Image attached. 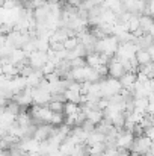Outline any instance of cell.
<instances>
[{
	"label": "cell",
	"mask_w": 154,
	"mask_h": 156,
	"mask_svg": "<svg viewBox=\"0 0 154 156\" xmlns=\"http://www.w3.org/2000/svg\"><path fill=\"white\" fill-rule=\"evenodd\" d=\"M53 130H54V126H51V124H38L33 138L36 141H39V143H44L51 136Z\"/></svg>",
	"instance_id": "cell-9"
},
{
	"label": "cell",
	"mask_w": 154,
	"mask_h": 156,
	"mask_svg": "<svg viewBox=\"0 0 154 156\" xmlns=\"http://www.w3.org/2000/svg\"><path fill=\"white\" fill-rule=\"evenodd\" d=\"M145 136H148V138H150V140L154 143V126L148 127V129L145 130Z\"/></svg>",
	"instance_id": "cell-24"
},
{
	"label": "cell",
	"mask_w": 154,
	"mask_h": 156,
	"mask_svg": "<svg viewBox=\"0 0 154 156\" xmlns=\"http://www.w3.org/2000/svg\"><path fill=\"white\" fill-rule=\"evenodd\" d=\"M27 112L30 114L35 124H50L53 114H54L49 106H36V105L29 108Z\"/></svg>",
	"instance_id": "cell-2"
},
{
	"label": "cell",
	"mask_w": 154,
	"mask_h": 156,
	"mask_svg": "<svg viewBox=\"0 0 154 156\" xmlns=\"http://www.w3.org/2000/svg\"><path fill=\"white\" fill-rule=\"evenodd\" d=\"M32 97H33V105L36 106H49V103L51 102V93L44 91L41 88L32 90Z\"/></svg>",
	"instance_id": "cell-7"
},
{
	"label": "cell",
	"mask_w": 154,
	"mask_h": 156,
	"mask_svg": "<svg viewBox=\"0 0 154 156\" xmlns=\"http://www.w3.org/2000/svg\"><path fill=\"white\" fill-rule=\"evenodd\" d=\"M135 138L136 136L133 135V132H130L127 129H121L118 133V138H116V149L118 150H130Z\"/></svg>",
	"instance_id": "cell-5"
},
{
	"label": "cell",
	"mask_w": 154,
	"mask_h": 156,
	"mask_svg": "<svg viewBox=\"0 0 154 156\" xmlns=\"http://www.w3.org/2000/svg\"><path fill=\"white\" fill-rule=\"evenodd\" d=\"M65 120H67V115H65L63 112H54L50 124L54 126V127H60V126L65 124Z\"/></svg>",
	"instance_id": "cell-17"
},
{
	"label": "cell",
	"mask_w": 154,
	"mask_h": 156,
	"mask_svg": "<svg viewBox=\"0 0 154 156\" xmlns=\"http://www.w3.org/2000/svg\"><path fill=\"white\" fill-rule=\"evenodd\" d=\"M101 85H103L101 96L104 99H110V97H113V96H118V94H121L122 90H124L122 85H121V80H119V79H113V77H106V79H103Z\"/></svg>",
	"instance_id": "cell-3"
},
{
	"label": "cell",
	"mask_w": 154,
	"mask_h": 156,
	"mask_svg": "<svg viewBox=\"0 0 154 156\" xmlns=\"http://www.w3.org/2000/svg\"><path fill=\"white\" fill-rule=\"evenodd\" d=\"M59 152L62 153V156H74L77 153V144L74 141H71L70 138H67L60 147H59Z\"/></svg>",
	"instance_id": "cell-10"
},
{
	"label": "cell",
	"mask_w": 154,
	"mask_h": 156,
	"mask_svg": "<svg viewBox=\"0 0 154 156\" xmlns=\"http://www.w3.org/2000/svg\"><path fill=\"white\" fill-rule=\"evenodd\" d=\"M128 27H130V32L135 34L136 30L141 29V15H133L132 20L128 21Z\"/></svg>",
	"instance_id": "cell-18"
},
{
	"label": "cell",
	"mask_w": 154,
	"mask_h": 156,
	"mask_svg": "<svg viewBox=\"0 0 154 156\" xmlns=\"http://www.w3.org/2000/svg\"><path fill=\"white\" fill-rule=\"evenodd\" d=\"M107 150L106 143H98L94 146H88V153L89 156H103V153Z\"/></svg>",
	"instance_id": "cell-15"
},
{
	"label": "cell",
	"mask_w": 154,
	"mask_h": 156,
	"mask_svg": "<svg viewBox=\"0 0 154 156\" xmlns=\"http://www.w3.org/2000/svg\"><path fill=\"white\" fill-rule=\"evenodd\" d=\"M153 26H154L153 17H150V15H147V14L141 15V29H142L145 34H150V30L153 29Z\"/></svg>",
	"instance_id": "cell-16"
},
{
	"label": "cell",
	"mask_w": 154,
	"mask_h": 156,
	"mask_svg": "<svg viewBox=\"0 0 154 156\" xmlns=\"http://www.w3.org/2000/svg\"><path fill=\"white\" fill-rule=\"evenodd\" d=\"M153 141L148 138V136H145V135H142V136H136L135 138V141H133V146H132V149H130V152L132 153H136V155H147V153H150L151 152V147H153Z\"/></svg>",
	"instance_id": "cell-4"
},
{
	"label": "cell",
	"mask_w": 154,
	"mask_h": 156,
	"mask_svg": "<svg viewBox=\"0 0 154 156\" xmlns=\"http://www.w3.org/2000/svg\"><path fill=\"white\" fill-rule=\"evenodd\" d=\"M56 70H57V67H56V64L51 62V61H49V62L43 67V73H44V76H49V74H51V73H54Z\"/></svg>",
	"instance_id": "cell-21"
},
{
	"label": "cell",
	"mask_w": 154,
	"mask_h": 156,
	"mask_svg": "<svg viewBox=\"0 0 154 156\" xmlns=\"http://www.w3.org/2000/svg\"><path fill=\"white\" fill-rule=\"evenodd\" d=\"M107 67H109V77H113V79H121L127 73L125 68H124V64L119 59H116V58H113L109 62Z\"/></svg>",
	"instance_id": "cell-8"
},
{
	"label": "cell",
	"mask_w": 154,
	"mask_h": 156,
	"mask_svg": "<svg viewBox=\"0 0 154 156\" xmlns=\"http://www.w3.org/2000/svg\"><path fill=\"white\" fill-rule=\"evenodd\" d=\"M27 61H29V65H30L33 70H43V67L50 61V58H49L47 52H39V50H36V52H33L27 58Z\"/></svg>",
	"instance_id": "cell-6"
},
{
	"label": "cell",
	"mask_w": 154,
	"mask_h": 156,
	"mask_svg": "<svg viewBox=\"0 0 154 156\" xmlns=\"http://www.w3.org/2000/svg\"><path fill=\"white\" fill-rule=\"evenodd\" d=\"M119 40L115 37V35H110V37H106L103 40H98L97 44H95V52L101 53V55H106L109 56L110 59L115 58V55L119 49Z\"/></svg>",
	"instance_id": "cell-1"
},
{
	"label": "cell",
	"mask_w": 154,
	"mask_h": 156,
	"mask_svg": "<svg viewBox=\"0 0 154 156\" xmlns=\"http://www.w3.org/2000/svg\"><path fill=\"white\" fill-rule=\"evenodd\" d=\"M49 108H50L53 112H63V108H65V102H57V100H51L49 103Z\"/></svg>",
	"instance_id": "cell-20"
},
{
	"label": "cell",
	"mask_w": 154,
	"mask_h": 156,
	"mask_svg": "<svg viewBox=\"0 0 154 156\" xmlns=\"http://www.w3.org/2000/svg\"><path fill=\"white\" fill-rule=\"evenodd\" d=\"M86 64L91 67V68H98L100 65H103V58L100 53L94 52V53H89L88 56H86Z\"/></svg>",
	"instance_id": "cell-13"
},
{
	"label": "cell",
	"mask_w": 154,
	"mask_h": 156,
	"mask_svg": "<svg viewBox=\"0 0 154 156\" xmlns=\"http://www.w3.org/2000/svg\"><path fill=\"white\" fill-rule=\"evenodd\" d=\"M136 61H138L139 67H141V65H148V64L154 62L153 58H151V55L147 52L145 49H139V50L136 52Z\"/></svg>",
	"instance_id": "cell-12"
},
{
	"label": "cell",
	"mask_w": 154,
	"mask_h": 156,
	"mask_svg": "<svg viewBox=\"0 0 154 156\" xmlns=\"http://www.w3.org/2000/svg\"><path fill=\"white\" fill-rule=\"evenodd\" d=\"M145 14L154 18V0H153V2H148V3H147V12H145Z\"/></svg>",
	"instance_id": "cell-23"
},
{
	"label": "cell",
	"mask_w": 154,
	"mask_h": 156,
	"mask_svg": "<svg viewBox=\"0 0 154 156\" xmlns=\"http://www.w3.org/2000/svg\"><path fill=\"white\" fill-rule=\"evenodd\" d=\"M71 64V68H79V67H86V58H76L73 61H70Z\"/></svg>",
	"instance_id": "cell-22"
},
{
	"label": "cell",
	"mask_w": 154,
	"mask_h": 156,
	"mask_svg": "<svg viewBox=\"0 0 154 156\" xmlns=\"http://www.w3.org/2000/svg\"><path fill=\"white\" fill-rule=\"evenodd\" d=\"M119 80H121V85H122L124 90H128V91L133 93V87L138 82V74L136 73H125Z\"/></svg>",
	"instance_id": "cell-11"
},
{
	"label": "cell",
	"mask_w": 154,
	"mask_h": 156,
	"mask_svg": "<svg viewBox=\"0 0 154 156\" xmlns=\"http://www.w3.org/2000/svg\"><path fill=\"white\" fill-rule=\"evenodd\" d=\"M145 2H147V3H148V2H153V0H145Z\"/></svg>",
	"instance_id": "cell-27"
},
{
	"label": "cell",
	"mask_w": 154,
	"mask_h": 156,
	"mask_svg": "<svg viewBox=\"0 0 154 156\" xmlns=\"http://www.w3.org/2000/svg\"><path fill=\"white\" fill-rule=\"evenodd\" d=\"M80 111H82V106L79 103H73V102H67L63 108V114L67 117H76Z\"/></svg>",
	"instance_id": "cell-14"
},
{
	"label": "cell",
	"mask_w": 154,
	"mask_h": 156,
	"mask_svg": "<svg viewBox=\"0 0 154 156\" xmlns=\"http://www.w3.org/2000/svg\"><path fill=\"white\" fill-rule=\"evenodd\" d=\"M79 44H80V40H79L77 37H73V38H68V40H65V43H63V47H65V50L71 52V50H74V49H76Z\"/></svg>",
	"instance_id": "cell-19"
},
{
	"label": "cell",
	"mask_w": 154,
	"mask_h": 156,
	"mask_svg": "<svg viewBox=\"0 0 154 156\" xmlns=\"http://www.w3.org/2000/svg\"><path fill=\"white\" fill-rule=\"evenodd\" d=\"M142 156H154L153 153H147V155H142Z\"/></svg>",
	"instance_id": "cell-26"
},
{
	"label": "cell",
	"mask_w": 154,
	"mask_h": 156,
	"mask_svg": "<svg viewBox=\"0 0 154 156\" xmlns=\"http://www.w3.org/2000/svg\"><path fill=\"white\" fill-rule=\"evenodd\" d=\"M150 37H151V38H153V40H154V26H153V29L150 30Z\"/></svg>",
	"instance_id": "cell-25"
}]
</instances>
